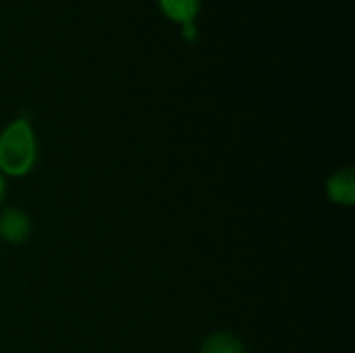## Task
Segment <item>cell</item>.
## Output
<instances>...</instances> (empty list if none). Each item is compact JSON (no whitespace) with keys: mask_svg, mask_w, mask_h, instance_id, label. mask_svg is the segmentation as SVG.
Wrapping results in <instances>:
<instances>
[{"mask_svg":"<svg viewBox=\"0 0 355 353\" xmlns=\"http://www.w3.org/2000/svg\"><path fill=\"white\" fill-rule=\"evenodd\" d=\"M31 237V218L17 206L0 210V239L8 246H23Z\"/></svg>","mask_w":355,"mask_h":353,"instance_id":"7a4b0ae2","label":"cell"},{"mask_svg":"<svg viewBox=\"0 0 355 353\" xmlns=\"http://www.w3.org/2000/svg\"><path fill=\"white\" fill-rule=\"evenodd\" d=\"M198 353H245V345L237 335L227 333V331H216V333H210L200 343Z\"/></svg>","mask_w":355,"mask_h":353,"instance_id":"5b68a950","label":"cell"},{"mask_svg":"<svg viewBox=\"0 0 355 353\" xmlns=\"http://www.w3.org/2000/svg\"><path fill=\"white\" fill-rule=\"evenodd\" d=\"M40 158L35 129L27 114L12 119L0 131V173L10 179H23L33 173Z\"/></svg>","mask_w":355,"mask_h":353,"instance_id":"6da1fadb","label":"cell"},{"mask_svg":"<svg viewBox=\"0 0 355 353\" xmlns=\"http://www.w3.org/2000/svg\"><path fill=\"white\" fill-rule=\"evenodd\" d=\"M202 2L204 0H158V6L166 19L181 25H189L200 15Z\"/></svg>","mask_w":355,"mask_h":353,"instance_id":"277c9868","label":"cell"},{"mask_svg":"<svg viewBox=\"0 0 355 353\" xmlns=\"http://www.w3.org/2000/svg\"><path fill=\"white\" fill-rule=\"evenodd\" d=\"M6 196H8V185H6V177H4V175L0 173V206L4 204Z\"/></svg>","mask_w":355,"mask_h":353,"instance_id":"8992f818","label":"cell"},{"mask_svg":"<svg viewBox=\"0 0 355 353\" xmlns=\"http://www.w3.org/2000/svg\"><path fill=\"white\" fill-rule=\"evenodd\" d=\"M183 35H185L189 42H193V40H196V25H193V23L183 25Z\"/></svg>","mask_w":355,"mask_h":353,"instance_id":"52a82bcc","label":"cell"},{"mask_svg":"<svg viewBox=\"0 0 355 353\" xmlns=\"http://www.w3.org/2000/svg\"><path fill=\"white\" fill-rule=\"evenodd\" d=\"M329 202L337 206L352 208L355 204V171L354 166H343L335 171L324 185Z\"/></svg>","mask_w":355,"mask_h":353,"instance_id":"3957f363","label":"cell"}]
</instances>
